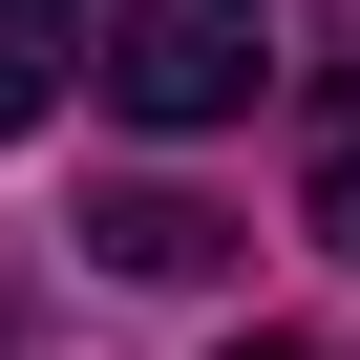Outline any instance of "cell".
I'll list each match as a JSON object with an SVG mask.
<instances>
[{
	"label": "cell",
	"mask_w": 360,
	"mask_h": 360,
	"mask_svg": "<svg viewBox=\"0 0 360 360\" xmlns=\"http://www.w3.org/2000/svg\"><path fill=\"white\" fill-rule=\"evenodd\" d=\"M85 85V0H0V127H43Z\"/></svg>",
	"instance_id": "4"
},
{
	"label": "cell",
	"mask_w": 360,
	"mask_h": 360,
	"mask_svg": "<svg viewBox=\"0 0 360 360\" xmlns=\"http://www.w3.org/2000/svg\"><path fill=\"white\" fill-rule=\"evenodd\" d=\"M0 360H22V318H0Z\"/></svg>",
	"instance_id": "6"
},
{
	"label": "cell",
	"mask_w": 360,
	"mask_h": 360,
	"mask_svg": "<svg viewBox=\"0 0 360 360\" xmlns=\"http://www.w3.org/2000/svg\"><path fill=\"white\" fill-rule=\"evenodd\" d=\"M297 233L360 255V0H339V64H318V106H297Z\"/></svg>",
	"instance_id": "2"
},
{
	"label": "cell",
	"mask_w": 360,
	"mask_h": 360,
	"mask_svg": "<svg viewBox=\"0 0 360 360\" xmlns=\"http://www.w3.org/2000/svg\"><path fill=\"white\" fill-rule=\"evenodd\" d=\"M85 233H106V276H212L233 255V212H191V191H106Z\"/></svg>",
	"instance_id": "3"
},
{
	"label": "cell",
	"mask_w": 360,
	"mask_h": 360,
	"mask_svg": "<svg viewBox=\"0 0 360 360\" xmlns=\"http://www.w3.org/2000/svg\"><path fill=\"white\" fill-rule=\"evenodd\" d=\"M233 360H297V339H233Z\"/></svg>",
	"instance_id": "5"
},
{
	"label": "cell",
	"mask_w": 360,
	"mask_h": 360,
	"mask_svg": "<svg viewBox=\"0 0 360 360\" xmlns=\"http://www.w3.org/2000/svg\"><path fill=\"white\" fill-rule=\"evenodd\" d=\"M255 64H276L255 0H106V64H85V85H106L127 127H233Z\"/></svg>",
	"instance_id": "1"
}]
</instances>
